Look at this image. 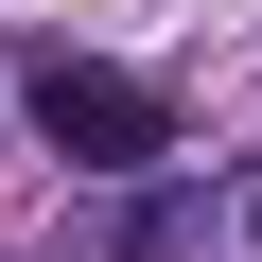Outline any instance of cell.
Masks as SVG:
<instances>
[{
  "instance_id": "6da1fadb",
  "label": "cell",
  "mask_w": 262,
  "mask_h": 262,
  "mask_svg": "<svg viewBox=\"0 0 262 262\" xmlns=\"http://www.w3.org/2000/svg\"><path fill=\"white\" fill-rule=\"evenodd\" d=\"M262 245V158H227V175H140L105 227H88V262H245Z\"/></svg>"
},
{
  "instance_id": "7a4b0ae2",
  "label": "cell",
  "mask_w": 262,
  "mask_h": 262,
  "mask_svg": "<svg viewBox=\"0 0 262 262\" xmlns=\"http://www.w3.org/2000/svg\"><path fill=\"white\" fill-rule=\"evenodd\" d=\"M35 140H53L70 175H158V158H175V105H158L140 70H105V53H53V70H35Z\"/></svg>"
}]
</instances>
